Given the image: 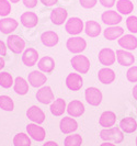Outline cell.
Listing matches in <instances>:
<instances>
[{"instance_id":"cell-19","label":"cell","mask_w":137,"mask_h":146,"mask_svg":"<svg viewBox=\"0 0 137 146\" xmlns=\"http://www.w3.org/2000/svg\"><path fill=\"white\" fill-rule=\"evenodd\" d=\"M85 110H86L85 104L79 100H72L71 102H69L67 106V112L72 117H81L85 113Z\"/></svg>"},{"instance_id":"cell-30","label":"cell","mask_w":137,"mask_h":146,"mask_svg":"<svg viewBox=\"0 0 137 146\" xmlns=\"http://www.w3.org/2000/svg\"><path fill=\"white\" fill-rule=\"evenodd\" d=\"M13 89L18 95H26L29 92V81L25 80L23 77H17L13 84Z\"/></svg>"},{"instance_id":"cell-36","label":"cell","mask_w":137,"mask_h":146,"mask_svg":"<svg viewBox=\"0 0 137 146\" xmlns=\"http://www.w3.org/2000/svg\"><path fill=\"white\" fill-rule=\"evenodd\" d=\"M11 12V2L9 0H0V17L6 18Z\"/></svg>"},{"instance_id":"cell-49","label":"cell","mask_w":137,"mask_h":146,"mask_svg":"<svg viewBox=\"0 0 137 146\" xmlns=\"http://www.w3.org/2000/svg\"><path fill=\"white\" fill-rule=\"evenodd\" d=\"M135 143H136V146H137V137H136V139H135Z\"/></svg>"},{"instance_id":"cell-21","label":"cell","mask_w":137,"mask_h":146,"mask_svg":"<svg viewBox=\"0 0 137 146\" xmlns=\"http://www.w3.org/2000/svg\"><path fill=\"white\" fill-rule=\"evenodd\" d=\"M20 22H21V24L23 27H25V28H28V29H32V28H34L37 25V23H38V17L36 13L34 12H24V13H22L21 17H20Z\"/></svg>"},{"instance_id":"cell-13","label":"cell","mask_w":137,"mask_h":146,"mask_svg":"<svg viewBox=\"0 0 137 146\" xmlns=\"http://www.w3.org/2000/svg\"><path fill=\"white\" fill-rule=\"evenodd\" d=\"M26 117H29L33 123H36V124H42L45 121V117H46L44 111L37 106L30 107L26 111Z\"/></svg>"},{"instance_id":"cell-24","label":"cell","mask_w":137,"mask_h":146,"mask_svg":"<svg viewBox=\"0 0 137 146\" xmlns=\"http://www.w3.org/2000/svg\"><path fill=\"white\" fill-rule=\"evenodd\" d=\"M37 67L43 73L51 74L55 69V60L51 56H44L37 62Z\"/></svg>"},{"instance_id":"cell-3","label":"cell","mask_w":137,"mask_h":146,"mask_svg":"<svg viewBox=\"0 0 137 146\" xmlns=\"http://www.w3.org/2000/svg\"><path fill=\"white\" fill-rule=\"evenodd\" d=\"M66 47L67 50L73 53V54H79L86 50L87 47V42L85 38L80 36H72L67 40L66 42Z\"/></svg>"},{"instance_id":"cell-1","label":"cell","mask_w":137,"mask_h":146,"mask_svg":"<svg viewBox=\"0 0 137 146\" xmlns=\"http://www.w3.org/2000/svg\"><path fill=\"white\" fill-rule=\"evenodd\" d=\"M100 137L105 142H113V143H121L124 139V135L121 130V127L113 126L110 129H103L100 132Z\"/></svg>"},{"instance_id":"cell-41","label":"cell","mask_w":137,"mask_h":146,"mask_svg":"<svg viewBox=\"0 0 137 146\" xmlns=\"http://www.w3.org/2000/svg\"><path fill=\"white\" fill-rule=\"evenodd\" d=\"M23 1V5L26 8H35L37 5V0H22Z\"/></svg>"},{"instance_id":"cell-33","label":"cell","mask_w":137,"mask_h":146,"mask_svg":"<svg viewBox=\"0 0 137 146\" xmlns=\"http://www.w3.org/2000/svg\"><path fill=\"white\" fill-rule=\"evenodd\" d=\"M15 84V80L11 76V74L7 73V72H1L0 73V86L2 88H10Z\"/></svg>"},{"instance_id":"cell-34","label":"cell","mask_w":137,"mask_h":146,"mask_svg":"<svg viewBox=\"0 0 137 146\" xmlns=\"http://www.w3.org/2000/svg\"><path fill=\"white\" fill-rule=\"evenodd\" d=\"M0 109L5 111H13L15 103L9 96H0Z\"/></svg>"},{"instance_id":"cell-44","label":"cell","mask_w":137,"mask_h":146,"mask_svg":"<svg viewBox=\"0 0 137 146\" xmlns=\"http://www.w3.org/2000/svg\"><path fill=\"white\" fill-rule=\"evenodd\" d=\"M43 146H59V145H58L56 142H54V141H48L45 144H43Z\"/></svg>"},{"instance_id":"cell-31","label":"cell","mask_w":137,"mask_h":146,"mask_svg":"<svg viewBox=\"0 0 137 146\" xmlns=\"http://www.w3.org/2000/svg\"><path fill=\"white\" fill-rule=\"evenodd\" d=\"M116 10L121 15H130L134 11V3L130 0H118L116 2Z\"/></svg>"},{"instance_id":"cell-27","label":"cell","mask_w":137,"mask_h":146,"mask_svg":"<svg viewBox=\"0 0 137 146\" xmlns=\"http://www.w3.org/2000/svg\"><path fill=\"white\" fill-rule=\"evenodd\" d=\"M51 112L53 115L55 117H60L64 114L66 110H67V106H66V102L64 99L62 98H58L56 100H54L53 102L51 103Z\"/></svg>"},{"instance_id":"cell-12","label":"cell","mask_w":137,"mask_h":146,"mask_svg":"<svg viewBox=\"0 0 137 146\" xmlns=\"http://www.w3.org/2000/svg\"><path fill=\"white\" fill-rule=\"evenodd\" d=\"M101 20L104 24H107L109 27H113V25H117L118 23H121L122 15L114 10H107L102 13Z\"/></svg>"},{"instance_id":"cell-2","label":"cell","mask_w":137,"mask_h":146,"mask_svg":"<svg viewBox=\"0 0 137 146\" xmlns=\"http://www.w3.org/2000/svg\"><path fill=\"white\" fill-rule=\"evenodd\" d=\"M70 63H71V66L73 67V69L79 74H87L90 69V60L89 58L85 56V55H81V54H78L76 56H73L71 59H70Z\"/></svg>"},{"instance_id":"cell-22","label":"cell","mask_w":137,"mask_h":146,"mask_svg":"<svg viewBox=\"0 0 137 146\" xmlns=\"http://www.w3.org/2000/svg\"><path fill=\"white\" fill-rule=\"evenodd\" d=\"M98 79L100 82L104 84V85H110L115 80V73L113 69H111L109 67L101 68L98 72Z\"/></svg>"},{"instance_id":"cell-15","label":"cell","mask_w":137,"mask_h":146,"mask_svg":"<svg viewBox=\"0 0 137 146\" xmlns=\"http://www.w3.org/2000/svg\"><path fill=\"white\" fill-rule=\"evenodd\" d=\"M59 129L64 134H70V133H73L78 129V123L73 117H64L60 120Z\"/></svg>"},{"instance_id":"cell-6","label":"cell","mask_w":137,"mask_h":146,"mask_svg":"<svg viewBox=\"0 0 137 146\" xmlns=\"http://www.w3.org/2000/svg\"><path fill=\"white\" fill-rule=\"evenodd\" d=\"M83 21L79 19V18H70L66 21L65 24V30L66 32L70 35H78L83 31Z\"/></svg>"},{"instance_id":"cell-7","label":"cell","mask_w":137,"mask_h":146,"mask_svg":"<svg viewBox=\"0 0 137 146\" xmlns=\"http://www.w3.org/2000/svg\"><path fill=\"white\" fill-rule=\"evenodd\" d=\"M26 132L31 139H35L36 142H42L45 139L46 136V132L40 124L36 123H30L26 125Z\"/></svg>"},{"instance_id":"cell-40","label":"cell","mask_w":137,"mask_h":146,"mask_svg":"<svg viewBox=\"0 0 137 146\" xmlns=\"http://www.w3.org/2000/svg\"><path fill=\"white\" fill-rule=\"evenodd\" d=\"M100 3L105 8H112L116 3V0H100Z\"/></svg>"},{"instance_id":"cell-18","label":"cell","mask_w":137,"mask_h":146,"mask_svg":"<svg viewBox=\"0 0 137 146\" xmlns=\"http://www.w3.org/2000/svg\"><path fill=\"white\" fill-rule=\"evenodd\" d=\"M19 25L18 21L13 18H2L0 20V32L3 34H11Z\"/></svg>"},{"instance_id":"cell-38","label":"cell","mask_w":137,"mask_h":146,"mask_svg":"<svg viewBox=\"0 0 137 146\" xmlns=\"http://www.w3.org/2000/svg\"><path fill=\"white\" fill-rule=\"evenodd\" d=\"M126 78L130 82H137V66H130L126 73Z\"/></svg>"},{"instance_id":"cell-8","label":"cell","mask_w":137,"mask_h":146,"mask_svg":"<svg viewBox=\"0 0 137 146\" xmlns=\"http://www.w3.org/2000/svg\"><path fill=\"white\" fill-rule=\"evenodd\" d=\"M66 86L71 91H78L83 86V79L80 74L71 73L66 77Z\"/></svg>"},{"instance_id":"cell-23","label":"cell","mask_w":137,"mask_h":146,"mask_svg":"<svg viewBox=\"0 0 137 146\" xmlns=\"http://www.w3.org/2000/svg\"><path fill=\"white\" fill-rule=\"evenodd\" d=\"M116 122V114L113 111H104L99 119V123L104 129L113 127Z\"/></svg>"},{"instance_id":"cell-5","label":"cell","mask_w":137,"mask_h":146,"mask_svg":"<svg viewBox=\"0 0 137 146\" xmlns=\"http://www.w3.org/2000/svg\"><path fill=\"white\" fill-rule=\"evenodd\" d=\"M102 92L100 89L95 87H89L85 91V99L90 106L98 107L102 102Z\"/></svg>"},{"instance_id":"cell-16","label":"cell","mask_w":137,"mask_h":146,"mask_svg":"<svg viewBox=\"0 0 137 146\" xmlns=\"http://www.w3.org/2000/svg\"><path fill=\"white\" fill-rule=\"evenodd\" d=\"M116 59L118 64L122 66H132L135 63V56L126 50H117L116 51Z\"/></svg>"},{"instance_id":"cell-9","label":"cell","mask_w":137,"mask_h":146,"mask_svg":"<svg viewBox=\"0 0 137 146\" xmlns=\"http://www.w3.org/2000/svg\"><path fill=\"white\" fill-rule=\"evenodd\" d=\"M36 99L37 101L43 104H51L54 101V92L51 87L43 86L41 87L36 92Z\"/></svg>"},{"instance_id":"cell-29","label":"cell","mask_w":137,"mask_h":146,"mask_svg":"<svg viewBox=\"0 0 137 146\" xmlns=\"http://www.w3.org/2000/svg\"><path fill=\"white\" fill-rule=\"evenodd\" d=\"M101 25L97 21H93V20L87 21L86 25H85V32H86L87 35L90 37L99 36L100 33H101Z\"/></svg>"},{"instance_id":"cell-46","label":"cell","mask_w":137,"mask_h":146,"mask_svg":"<svg viewBox=\"0 0 137 146\" xmlns=\"http://www.w3.org/2000/svg\"><path fill=\"white\" fill-rule=\"evenodd\" d=\"M100 146H116V145L113 144V143H111V142H104V143H102Z\"/></svg>"},{"instance_id":"cell-42","label":"cell","mask_w":137,"mask_h":146,"mask_svg":"<svg viewBox=\"0 0 137 146\" xmlns=\"http://www.w3.org/2000/svg\"><path fill=\"white\" fill-rule=\"evenodd\" d=\"M7 48L8 46L5 44V42L0 40V56H6L7 55Z\"/></svg>"},{"instance_id":"cell-43","label":"cell","mask_w":137,"mask_h":146,"mask_svg":"<svg viewBox=\"0 0 137 146\" xmlns=\"http://www.w3.org/2000/svg\"><path fill=\"white\" fill-rule=\"evenodd\" d=\"M40 1L46 7H53L58 2V0H40Z\"/></svg>"},{"instance_id":"cell-47","label":"cell","mask_w":137,"mask_h":146,"mask_svg":"<svg viewBox=\"0 0 137 146\" xmlns=\"http://www.w3.org/2000/svg\"><path fill=\"white\" fill-rule=\"evenodd\" d=\"M3 67H5V60H3V58L0 56V70H2Z\"/></svg>"},{"instance_id":"cell-35","label":"cell","mask_w":137,"mask_h":146,"mask_svg":"<svg viewBox=\"0 0 137 146\" xmlns=\"http://www.w3.org/2000/svg\"><path fill=\"white\" fill-rule=\"evenodd\" d=\"M82 137L80 134H72L68 135L64 141V146H81Z\"/></svg>"},{"instance_id":"cell-28","label":"cell","mask_w":137,"mask_h":146,"mask_svg":"<svg viewBox=\"0 0 137 146\" xmlns=\"http://www.w3.org/2000/svg\"><path fill=\"white\" fill-rule=\"evenodd\" d=\"M120 127L125 133H134L137 130V122L134 117H126L120 121Z\"/></svg>"},{"instance_id":"cell-11","label":"cell","mask_w":137,"mask_h":146,"mask_svg":"<svg viewBox=\"0 0 137 146\" xmlns=\"http://www.w3.org/2000/svg\"><path fill=\"white\" fill-rule=\"evenodd\" d=\"M28 81L29 84L34 88H41L45 85V82L47 81V77L46 75L41 72V70H33L29 74L28 77Z\"/></svg>"},{"instance_id":"cell-39","label":"cell","mask_w":137,"mask_h":146,"mask_svg":"<svg viewBox=\"0 0 137 146\" xmlns=\"http://www.w3.org/2000/svg\"><path fill=\"white\" fill-rule=\"evenodd\" d=\"M79 2L83 8H86V9H91V8H93L94 6L97 5L98 0H79Z\"/></svg>"},{"instance_id":"cell-17","label":"cell","mask_w":137,"mask_h":146,"mask_svg":"<svg viewBox=\"0 0 137 146\" xmlns=\"http://www.w3.org/2000/svg\"><path fill=\"white\" fill-rule=\"evenodd\" d=\"M118 45L123 50L134 51L137 48V37L133 34H125L118 38Z\"/></svg>"},{"instance_id":"cell-10","label":"cell","mask_w":137,"mask_h":146,"mask_svg":"<svg viewBox=\"0 0 137 146\" xmlns=\"http://www.w3.org/2000/svg\"><path fill=\"white\" fill-rule=\"evenodd\" d=\"M99 62L101 63L102 65H104L105 67L113 65L116 60V54L115 52L109 47L102 48L101 51L99 52Z\"/></svg>"},{"instance_id":"cell-37","label":"cell","mask_w":137,"mask_h":146,"mask_svg":"<svg viewBox=\"0 0 137 146\" xmlns=\"http://www.w3.org/2000/svg\"><path fill=\"white\" fill-rule=\"evenodd\" d=\"M126 28L130 33H137V17L130 15L126 19Z\"/></svg>"},{"instance_id":"cell-25","label":"cell","mask_w":137,"mask_h":146,"mask_svg":"<svg viewBox=\"0 0 137 146\" xmlns=\"http://www.w3.org/2000/svg\"><path fill=\"white\" fill-rule=\"evenodd\" d=\"M41 41H42L44 46H46V47H54L55 45H57L58 41H59V37H58V34L56 32H54V31H46V32L42 33Z\"/></svg>"},{"instance_id":"cell-26","label":"cell","mask_w":137,"mask_h":146,"mask_svg":"<svg viewBox=\"0 0 137 146\" xmlns=\"http://www.w3.org/2000/svg\"><path fill=\"white\" fill-rule=\"evenodd\" d=\"M103 34H104V37L107 40L114 41L116 38H120V37H122L124 35V29L121 28V27H116V25L108 27L107 29L104 30Z\"/></svg>"},{"instance_id":"cell-14","label":"cell","mask_w":137,"mask_h":146,"mask_svg":"<svg viewBox=\"0 0 137 146\" xmlns=\"http://www.w3.org/2000/svg\"><path fill=\"white\" fill-rule=\"evenodd\" d=\"M38 52L36 51L35 48H32V47H29L26 48L25 51L23 52L22 54V62L23 64L28 67H32L37 64L38 62Z\"/></svg>"},{"instance_id":"cell-48","label":"cell","mask_w":137,"mask_h":146,"mask_svg":"<svg viewBox=\"0 0 137 146\" xmlns=\"http://www.w3.org/2000/svg\"><path fill=\"white\" fill-rule=\"evenodd\" d=\"M9 1H10L11 3H17V2H19L20 0H9Z\"/></svg>"},{"instance_id":"cell-20","label":"cell","mask_w":137,"mask_h":146,"mask_svg":"<svg viewBox=\"0 0 137 146\" xmlns=\"http://www.w3.org/2000/svg\"><path fill=\"white\" fill-rule=\"evenodd\" d=\"M67 17H68V12L65 8H55L51 12V21L55 25H62L67 20Z\"/></svg>"},{"instance_id":"cell-4","label":"cell","mask_w":137,"mask_h":146,"mask_svg":"<svg viewBox=\"0 0 137 146\" xmlns=\"http://www.w3.org/2000/svg\"><path fill=\"white\" fill-rule=\"evenodd\" d=\"M8 48L15 54H20L25 48V41L20 35H9L7 38Z\"/></svg>"},{"instance_id":"cell-32","label":"cell","mask_w":137,"mask_h":146,"mask_svg":"<svg viewBox=\"0 0 137 146\" xmlns=\"http://www.w3.org/2000/svg\"><path fill=\"white\" fill-rule=\"evenodd\" d=\"M13 145L15 146H31V139L25 133H18L13 137Z\"/></svg>"},{"instance_id":"cell-45","label":"cell","mask_w":137,"mask_h":146,"mask_svg":"<svg viewBox=\"0 0 137 146\" xmlns=\"http://www.w3.org/2000/svg\"><path fill=\"white\" fill-rule=\"evenodd\" d=\"M133 97H134V99L135 100H137V85H135L134 86V88H133Z\"/></svg>"}]
</instances>
